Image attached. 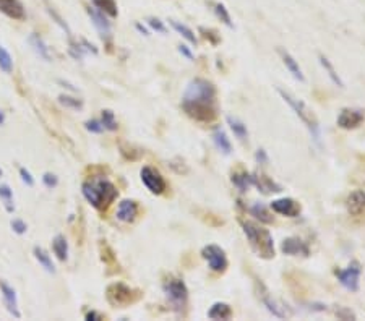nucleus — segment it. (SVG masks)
I'll return each instance as SVG.
<instances>
[{"instance_id": "1", "label": "nucleus", "mask_w": 365, "mask_h": 321, "mask_svg": "<svg viewBox=\"0 0 365 321\" xmlns=\"http://www.w3.org/2000/svg\"><path fill=\"white\" fill-rule=\"evenodd\" d=\"M182 109L197 122L209 123L216 119V88L205 78L191 80L182 96Z\"/></svg>"}, {"instance_id": "2", "label": "nucleus", "mask_w": 365, "mask_h": 321, "mask_svg": "<svg viewBox=\"0 0 365 321\" xmlns=\"http://www.w3.org/2000/svg\"><path fill=\"white\" fill-rule=\"evenodd\" d=\"M242 229L252 247V250L260 258H263V260L275 258V242H273V237L268 229H263L258 224L250 222V221H243Z\"/></svg>"}, {"instance_id": "3", "label": "nucleus", "mask_w": 365, "mask_h": 321, "mask_svg": "<svg viewBox=\"0 0 365 321\" xmlns=\"http://www.w3.org/2000/svg\"><path fill=\"white\" fill-rule=\"evenodd\" d=\"M278 92H279V96L282 98V101L286 102V104L294 110V114H296V116L302 120L303 125L309 128L312 138L315 140L317 143H320L321 131H320V122L315 116V112H313L302 99L292 96L291 92L284 91V89H278Z\"/></svg>"}, {"instance_id": "4", "label": "nucleus", "mask_w": 365, "mask_h": 321, "mask_svg": "<svg viewBox=\"0 0 365 321\" xmlns=\"http://www.w3.org/2000/svg\"><path fill=\"white\" fill-rule=\"evenodd\" d=\"M164 294L169 298L170 305L174 307L176 312L182 313V310L187 305L188 289L182 279H169L164 282Z\"/></svg>"}, {"instance_id": "5", "label": "nucleus", "mask_w": 365, "mask_h": 321, "mask_svg": "<svg viewBox=\"0 0 365 321\" xmlns=\"http://www.w3.org/2000/svg\"><path fill=\"white\" fill-rule=\"evenodd\" d=\"M106 297L107 302L114 307H127L131 302H135L138 298V292L130 289L127 284L124 282H114L107 287L106 291Z\"/></svg>"}, {"instance_id": "6", "label": "nucleus", "mask_w": 365, "mask_h": 321, "mask_svg": "<svg viewBox=\"0 0 365 321\" xmlns=\"http://www.w3.org/2000/svg\"><path fill=\"white\" fill-rule=\"evenodd\" d=\"M201 256L203 260L208 261V266L213 269L215 273H224L227 269V256H226V252L222 250L221 247L218 245H206L203 247L201 250Z\"/></svg>"}, {"instance_id": "7", "label": "nucleus", "mask_w": 365, "mask_h": 321, "mask_svg": "<svg viewBox=\"0 0 365 321\" xmlns=\"http://www.w3.org/2000/svg\"><path fill=\"white\" fill-rule=\"evenodd\" d=\"M360 273L362 268L359 261H351L349 266L346 269H341V271H336V277L341 282L342 287H346L351 292H357L359 291V281H360Z\"/></svg>"}, {"instance_id": "8", "label": "nucleus", "mask_w": 365, "mask_h": 321, "mask_svg": "<svg viewBox=\"0 0 365 321\" xmlns=\"http://www.w3.org/2000/svg\"><path fill=\"white\" fill-rule=\"evenodd\" d=\"M140 175H141V182H143V185L153 195L164 193V190H166V180H164V177H162V175L156 169L145 165V167L141 169Z\"/></svg>"}, {"instance_id": "9", "label": "nucleus", "mask_w": 365, "mask_h": 321, "mask_svg": "<svg viewBox=\"0 0 365 321\" xmlns=\"http://www.w3.org/2000/svg\"><path fill=\"white\" fill-rule=\"evenodd\" d=\"M338 127H341L342 130H356L362 125L363 122V114L360 110L356 109H342L338 116Z\"/></svg>"}, {"instance_id": "10", "label": "nucleus", "mask_w": 365, "mask_h": 321, "mask_svg": "<svg viewBox=\"0 0 365 321\" xmlns=\"http://www.w3.org/2000/svg\"><path fill=\"white\" fill-rule=\"evenodd\" d=\"M86 12L91 18V22H93L94 28L98 29V33L99 36L103 37V39H109L110 37V31H112V26H110V22L106 18V15L101 12V10H98L96 7H88L86 8Z\"/></svg>"}, {"instance_id": "11", "label": "nucleus", "mask_w": 365, "mask_h": 321, "mask_svg": "<svg viewBox=\"0 0 365 321\" xmlns=\"http://www.w3.org/2000/svg\"><path fill=\"white\" fill-rule=\"evenodd\" d=\"M281 250L284 255H291V256H297V255L309 256L310 255L309 245L302 239H299V237H287V239H284L281 243Z\"/></svg>"}, {"instance_id": "12", "label": "nucleus", "mask_w": 365, "mask_h": 321, "mask_svg": "<svg viewBox=\"0 0 365 321\" xmlns=\"http://www.w3.org/2000/svg\"><path fill=\"white\" fill-rule=\"evenodd\" d=\"M271 210L278 213V214H282V216H287V217H297L302 211L300 204L292 200V198H278L271 203Z\"/></svg>"}, {"instance_id": "13", "label": "nucleus", "mask_w": 365, "mask_h": 321, "mask_svg": "<svg viewBox=\"0 0 365 321\" xmlns=\"http://www.w3.org/2000/svg\"><path fill=\"white\" fill-rule=\"evenodd\" d=\"M261 302H263V305L266 307V310L273 316H276V318H287L291 315V312L287 310V305H284V304L279 302V300L273 298L265 287H263V292H261Z\"/></svg>"}, {"instance_id": "14", "label": "nucleus", "mask_w": 365, "mask_h": 321, "mask_svg": "<svg viewBox=\"0 0 365 321\" xmlns=\"http://www.w3.org/2000/svg\"><path fill=\"white\" fill-rule=\"evenodd\" d=\"M252 182L253 185L263 193V195H270V193H279L282 192V187L279 183H276L275 180H273L271 177H268V175L265 174H261V172H255V174H252Z\"/></svg>"}, {"instance_id": "15", "label": "nucleus", "mask_w": 365, "mask_h": 321, "mask_svg": "<svg viewBox=\"0 0 365 321\" xmlns=\"http://www.w3.org/2000/svg\"><path fill=\"white\" fill-rule=\"evenodd\" d=\"M346 208L351 216H363L365 214V193L362 190H354L349 193L346 200Z\"/></svg>"}, {"instance_id": "16", "label": "nucleus", "mask_w": 365, "mask_h": 321, "mask_svg": "<svg viewBox=\"0 0 365 321\" xmlns=\"http://www.w3.org/2000/svg\"><path fill=\"white\" fill-rule=\"evenodd\" d=\"M0 292L4 297V304L7 310L12 313L15 318H22V313L18 312V302H16V292L13 287H10L5 281H0Z\"/></svg>"}, {"instance_id": "17", "label": "nucleus", "mask_w": 365, "mask_h": 321, "mask_svg": "<svg viewBox=\"0 0 365 321\" xmlns=\"http://www.w3.org/2000/svg\"><path fill=\"white\" fill-rule=\"evenodd\" d=\"M278 54L281 55V60H282V64L286 65V68L289 70V73L296 78L297 81H300V83H303L305 81V77H303V71H302V68H300V65H299V62L294 59L287 50H284V49H278Z\"/></svg>"}, {"instance_id": "18", "label": "nucleus", "mask_w": 365, "mask_h": 321, "mask_svg": "<svg viewBox=\"0 0 365 321\" xmlns=\"http://www.w3.org/2000/svg\"><path fill=\"white\" fill-rule=\"evenodd\" d=\"M138 214V203L135 200H124L119 203L117 219L122 222H131Z\"/></svg>"}, {"instance_id": "19", "label": "nucleus", "mask_w": 365, "mask_h": 321, "mask_svg": "<svg viewBox=\"0 0 365 321\" xmlns=\"http://www.w3.org/2000/svg\"><path fill=\"white\" fill-rule=\"evenodd\" d=\"M94 183H96L99 195H101V204H103V208H107V206L117 198V195H119L117 188L109 180H96Z\"/></svg>"}, {"instance_id": "20", "label": "nucleus", "mask_w": 365, "mask_h": 321, "mask_svg": "<svg viewBox=\"0 0 365 321\" xmlns=\"http://www.w3.org/2000/svg\"><path fill=\"white\" fill-rule=\"evenodd\" d=\"M0 12L13 20L25 18V8L20 0H0Z\"/></svg>"}, {"instance_id": "21", "label": "nucleus", "mask_w": 365, "mask_h": 321, "mask_svg": "<svg viewBox=\"0 0 365 321\" xmlns=\"http://www.w3.org/2000/svg\"><path fill=\"white\" fill-rule=\"evenodd\" d=\"M81 193H83V196L89 204H93L94 208H98V210H103V204H101V195H99V190H98L94 182H85L83 185H81Z\"/></svg>"}, {"instance_id": "22", "label": "nucleus", "mask_w": 365, "mask_h": 321, "mask_svg": "<svg viewBox=\"0 0 365 321\" xmlns=\"http://www.w3.org/2000/svg\"><path fill=\"white\" fill-rule=\"evenodd\" d=\"M28 43L33 46L34 52H36L41 59H44L46 62L52 60V55H50V52H49V47L46 46V43H44L43 37H41L39 34H31V36L28 37Z\"/></svg>"}, {"instance_id": "23", "label": "nucleus", "mask_w": 365, "mask_h": 321, "mask_svg": "<svg viewBox=\"0 0 365 321\" xmlns=\"http://www.w3.org/2000/svg\"><path fill=\"white\" fill-rule=\"evenodd\" d=\"M230 316H232V308L229 304H224V302H216L208 310L209 319H229Z\"/></svg>"}, {"instance_id": "24", "label": "nucleus", "mask_w": 365, "mask_h": 321, "mask_svg": "<svg viewBox=\"0 0 365 321\" xmlns=\"http://www.w3.org/2000/svg\"><path fill=\"white\" fill-rule=\"evenodd\" d=\"M226 122H227V125L229 128L232 130V133L236 135V137L240 140V141H245L248 138V130H247V125L243 123L240 119L237 117H232V116H227L226 117Z\"/></svg>"}, {"instance_id": "25", "label": "nucleus", "mask_w": 365, "mask_h": 321, "mask_svg": "<svg viewBox=\"0 0 365 321\" xmlns=\"http://www.w3.org/2000/svg\"><path fill=\"white\" fill-rule=\"evenodd\" d=\"M213 141H215L216 148L222 153V154H230L232 151V144H230V140L227 138L226 131L222 128H216L213 131Z\"/></svg>"}, {"instance_id": "26", "label": "nucleus", "mask_w": 365, "mask_h": 321, "mask_svg": "<svg viewBox=\"0 0 365 321\" xmlns=\"http://www.w3.org/2000/svg\"><path fill=\"white\" fill-rule=\"evenodd\" d=\"M318 60H320L321 67L324 68V71H326V75L330 77V80L334 83V85H336L338 88H344V81H342V78L339 77V73L336 71V68H334V65L330 62V59H328V57H324L323 54H320Z\"/></svg>"}, {"instance_id": "27", "label": "nucleus", "mask_w": 365, "mask_h": 321, "mask_svg": "<svg viewBox=\"0 0 365 321\" xmlns=\"http://www.w3.org/2000/svg\"><path fill=\"white\" fill-rule=\"evenodd\" d=\"M52 250L54 255L59 258L60 261H67L68 258V243L64 235H55V239L52 240Z\"/></svg>"}, {"instance_id": "28", "label": "nucleus", "mask_w": 365, "mask_h": 321, "mask_svg": "<svg viewBox=\"0 0 365 321\" xmlns=\"http://www.w3.org/2000/svg\"><path fill=\"white\" fill-rule=\"evenodd\" d=\"M232 183H234V187L237 190H240L242 193L243 192H247L253 182H252V174H247V172H234L232 174Z\"/></svg>"}, {"instance_id": "29", "label": "nucleus", "mask_w": 365, "mask_h": 321, "mask_svg": "<svg viewBox=\"0 0 365 321\" xmlns=\"http://www.w3.org/2000/svg\"><path fill=\"white\" fill-rule=\"evenodd\" d=\"M98 10H101L104 15L110 16V18H116L119 15V10H117V4L116 0H91Z\"/></svg>"}, {"instance_id": "30", "label": "nucleus", "mask_w": 365, "mask_h": 321, "mask_svg": "<svg viewBox=\"0 0 365 321\" xmlns=\"http://www.w3.org/2000/svg\"><path fill=\"white\" fill-rule=\"evenodd\" d=\"M34 256H36V260L39 261V265L43 266L47 273H55V266L52 263V260H50V255L44 250V248H41V247H34V250H33Z\"/></svg>"}, {"instance_id": "31", "label": "nucleus", "mask_w": 365, "mask_h": 321, "mask_svg": "<svg viewBox=\"0 0 365 321\" xmlns=\"http://www.w3.org/2000/svg\"><path fill=\"white\" fill-rule=\"evenodd\" d=\"M250 214L255 216V219H258L263 224H271L273 222V216L270 214L268 208L263 203H255L250 208Z\"/></svg>"}, {"instance_id": "32", "label": "nucleus", "mask_w": 365, "mask_h": 321, "mask_svg": "<svg viewBox=\"0 0 365 321\" xmlns=\"http://www.w3.org/2000/svg\"><path fill=\"white\" fill-rule=\"evenodd\" d=\"M170 26L172 28H174L176 31H177V33L182 36V37H185L187 41H188V43L190 44H197L198 43V39H197V36H195V33H194V31H191L188 26H185V25H182V23H179V22H176V20H170Z\"/></svg>"}, {"instance_id": "33", "label": "nucleus", "mask_w": 365, "mask_h": 321, "mask_svg": "<svg viewBox=\"0 0 365 321\" xmlns=\"http://www.w3.org/2000/svg\"><path fill=\"white\" fill-rule=\"evenodd\" d=\"M0 200L4 201V206L8 213L15 211V203H13V192L8 185H0Z\"/></svg>"}, {"instance_id": "34", "label": "nucleus", "mask_w": 365, "mask_h": 321, "mask_svg": "<svg viewBox=\"0 0 365 321\" xmlns=\"http://www.w3.org/2000/svg\"><path fill=\"white\" fill-rule=\"evenodd\" d=\"M215 15L221 20L222 23H224L227 28H234V23H232V18H230V15H229V12H227V8H226V5L224 4H221V2H218V4H215Z\"/></svg>"}, {"instance_id": "35", "label": "nucleus", "mask_w": 365, "mask_h": 321, "mask_svg": "<svg viewBox=\"0 0 365 321\" xmlns=\"http://www.w3.org/2000/svg\"><path fill=\"white\" fill-rule=\"evenodd\" d=\"M101 122H103V125L106 130H117V120H116V116H114V112L110 110V109H104L103 114H101Z\"/></svg>"}, {"instance_id": "36", "label": "nucleus", "mask_w": 365, "mask_h": 321, "mask_svg": "<svg viewBox=\"0 0 365 321\" xmlns=\"http://www.w3.org/2000/svg\"><path fill=\"white\" fill-rule=\"evenodd\" d=\"M59 102H60L62 106H65V107H68V109H75V110H78V109L83 107V101L78 99V98L67 96V95H60V96H59Z\"/></svg>"}, {"instance_id": "37", "label": "nucleus", "mask_w": 365, "mask_h": 321, "mask_svg": "<svg viewBox=\"0 0 365 321\" xmlns=\"http://www.w3.org/2000/svg\"><path fill=\"white\" fill-rule=\"evenodd\" d=\"M0 70H4L5 73H10L13 70V60L2 46H0Z\"/></svg>"}, {"instance_id": "38", "label": "nucleus", "mask_w": 365, "mask_h": 321, "mask_svg": "<svg viewBox=\"0 0 365 321\" xmlns=\"http://www.w3.org/2000/svg\"><path fill=\"white\" fill-rule=\"evenodd\" d=\"M47 12H49V15H50V16H52V18L55 20V23H57V25H59L60 28H62L64 31H65V33H67V36H68L70 39H72V31H70L68 25H67V23L64 22V20H62V18H60V15H59V13L55 12V10L49 7V8H47Z\"/></svg>"}, {"instance_id": "39", "label": "nucleus", "mask_w": 365, "mask_h": 321, "mask_svg": "<svg viewBox=\"0 0 365 321\" xmlns=\"http://www.w3.org/2000/svg\"><path fill=\"white\" fill-rule=\"evenodd\" d=\"M85 128H86L88 131H91V133H103V131L106 130L104 125H103V122L96 120V119L85 122Z\"/></svg>"}, {"instance_id": "40", "label": "nucleus", "mask_w": 365, "mask_h": 321, "mask_svg": "<svg viewBox=\"0 0 365 321\" xmlns=\"http://www.w3.org/2000/svg\"><path fill=\"white\" fill-rule=\"evenodd\" d=\"M200 33H201V36L205 37L206 41H209V43L213 44V46H216V44H219V36L216 34V31H213V29H206V28H200Z\"/></svg>"}, {"instance_id": "41", "label": "nucleus", "mask_w": 365, "mask_h": 321, "mask_svg": "<svg viewBox=\"0 0 365 321\" xmlns=\"http://www.w3.org/2000/svg\"><path fill=\"white\" fill-rule=\"evenodd\" d=\"M148 25H149L151 28H153L155 31H158V33H162V34H166V33H167V28L164 26V23H162L159 18L149 16V18H148Z\"/></svg>"}, {"instance_id": "42", "label": "nucleus", "mask_w": 365, "mask_h": 321, "mask_svg": "<svg viewBox=\"0 0 365 321\" xmlns=\"http://www.w3.org/2000/svg\"><path fill=\"white\" fill-rule=\"evenodd\" d=\"M336 316L339 318V319H356L357 316H356V313L352 312V310H349V308H346V307H338L336 308Z\"/></svg>"}, {"instance_id": "43", "label": "nucleus", "mask_w": 365, "mask_h": 321, "mask_svg": "<svg viewBox=\"0 0 365 321\" xmlns=\"http://www.w3.org/2000/svg\"><path fill=\"white\" fill-rule=\"evenodd\" d=\"M10 225H12L13 232H16L18 235H23V234L26 232V229H28L26 222H25V221H22V219H13L12 222H10Z\"/></svg>"}, {"instance_id": "44", "label": "nucleus", "mask_w": 365, "mask_h": 321, "mask_svg": "<svg viewBox=\"0 0 365 321\" xmlns=\"http://www.w3.org/2000/svg\"><path fill=\"white\" fill-rule=\"evenodd\" d=\"M43 183L46 185L47 188H54V187H57V183H59V179L55 177L54 174H50V172H46L44 175H43Z\"/></svg>"}, {"instance_id": "45", "label": "nucleus", "mask_w": 365, "mask_h": 321, "mask_svg": "<svg viewBox=\"0 0 365 321\" xmlns=\"http://www.w3.org/2000/svg\"><path fill=\"white\" fill-rule=\"evenodd\" d=\"M20 177H22V180L28 185V187H33V185H34V179H33L31 172H29L28 169L20 167Z\"/></svg>"}, {"instance_id": "46", "label": "nucleus", "mask_w": 365, "mask_h": 321, "mask_svg": "<svg viewBox=\"0 0 365 321\" xmlns=\"http://www.w3.org/2000/svg\"><path fill=\"white\" fill-rule=\"evenodd\" d=\"M255 159H257V162L258 164H268L270 162V158H268V153L263 149V148H260L258 151H257V154H255Z\"/></svg>"}, {"instance_id": "47", "label": "nucleus", "mask_w": 365, "mask_h": 321, "mask_svg": "<svg viewBox=\"0 0 365 321\" xmlns=\"http://www.w3.org/2000/svg\"><path fill=\"white\" fill-rule=\"evenodd\" d=\"M179 52H180L182 55H184V57H187L188 60H194V54H191V50H190L188 46L180 44V46H179Z\"/></svg>"}, {"instance_id": "48", "label": "nucleus", "mask_w": 365, "mask_h": 321, "mask_svg": "<svg viewBox=\"0 0 365 321\" xmlns=\"http://www.w3.org/2000/svg\"><path fill=\"white\" fill-rule=\"evenodd\" d=\"M57 83H59V85H62L64 88H67V89H70V91H73V92H75V91H78V89H76L73 85H70L68 81H64V80H57Z\"/></svg>"}, {"instance_id": "49", "label": "nucleus", "mask_w": 365, "mask_h": 321, "mask_svg": "<svg viewBox=\"0 0 365 321\" xmlns=\"http://www.w3.org/2000/svg\"><path fill=\"white\" fill-rule=\"evenodd\" d=\"M135 28H137V29L140 31V33H141V34H145V36H149V31H148V29H146V28H145L143 25H141V23H137V25H135Z\"/></svg>"}, {"instance_id": "50", "label": "nucleus", "mask_w": 365, "mask_h": 321, "mask_svg": "<svg viewBox=\"0 0 365 321\" xmlns=\"http://www.w3.org/2000/svg\"><path fill=\"white\" fill-rule=\"evenodd\" d=\"M101 316L96 313V312H89V313H86V319L88 321H96V319H99Z\"/></svg>"}, {"instance_id": "51", "label": "nucleus", "mask_w": 365, "mask_h": 321, "mask_svg": "<svg viewBox=\"0 0 365 321\" xmlns=\"http://www.w3.org/2000/svg\"><path fill=\"white\" fill-rule=\"evenodd\" d=\"M4 122H5V116H4V112L0 110V125H4Z\"/></svg>"}, {"instance_id": "52", "label": "nucleus", "mask_w": 365, "mask_h": 321, "mask_svg": "<svg viewBox=\"0 0 365 321\" xmlns=\"http://www.w3.org/2000/svg\"><path fill=\"white\" fill-rule=\"evenodd\" d=\"M2 175H4V172H2V169H0V177H2Z\"/></svg>"}]
</instances>
